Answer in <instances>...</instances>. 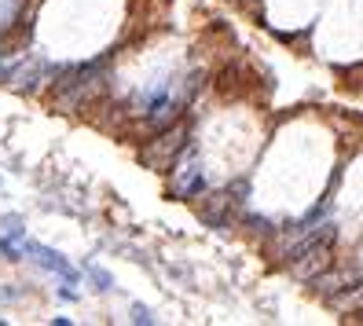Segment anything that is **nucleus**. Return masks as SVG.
I'll use <instances>...</instances> for the list:
<instances>
[{"mask_svg":"<svg viewBox=\"0 0 363 326\" xmlns=\"http://www.w3.org/2000/svg\"><path fill=\"white\" fill-rule=\"evenodd\" d=\"M4 231H8L11 238H18V242L26 238V227H23V220H18V216H4Z\"/></svg>","mask_w":363,"mask_h":326,"instance_id":"obj_6","label":"nucleus"},{"mask_svg":"<svg viewBox=\"0 0 363 326\" xmlns=\"http://www.w3.org/2000/svg\"><path fill=\"white\" fill-rule=\"evenodd\" d=\"M15 77V67H8L4 62V52H0V81H11Z\"/></svg>","mask_w":363,"mask_h":326,"instance_id":"obj_8","label":"nucleus"},{"mask_svg":"<svg viewBox=\"0 0 363 326\" xmlns=\"http://www.w3.org/2000/svg\"><path fill=\"white\" fill-rule=\"evenodd\" d=\"M89 275H92V282H96V290H103V293H106V290H114V279L106 275L103 268H96V264H92V268H89Z\"/></svg>","mask_w":363,"mask_h":326,"instance_id":"obj_5","label":"nucleus"},{"mask_svg":"<svg viewBox=\"0 0 363 326\" xmlns=\"http://www.w3.org/2000/svg\"><path fill=\"white\" fill-rule=\"evenodd\" d=\"M327 304H334V308H363V279H349L341 282V286H334V293H327Z\"/></svg>","mask_w":363,"mask_h":326,"instance_id":"obj_3","label":"nucleus"},{"mask_svg":"<svg viewBox=\"0 0 363 326\" xmlns=\"http://www.w3.org/2000/svg\"><path fill=\"white\" fill-rule=\"evenodd\" d=\"M169 191L177 194V198H199L206 191V176H202V165H177L169 172Z\"/></svg>","mask_w":363,"mask_h":326,"instance_id":"obj_2","label":"nucleus"},{"mask_svg":"<svg viewBox=\"0 0 363 326\" xmlns=\"http://www.w3.org/2000/svg\"><path fill=\"white\" fill-rule=\"evenodd\" d=\"M133 322H140V326H151L155 322V312L151 308H143V304H133V315H129Z\"/></svg>","mask_w":363,"mask_h":326,"instance_id":"obj_7","label":"nucleus"},{"mask_svg":"<svg viewBox=\"0 0 363 326\" xmlns=\"http://www.w3.org/2000/svg\"><path fill=\"white\" fill-rule=\"evenodd\" d=\"M242 224L257 235V238H268V235H275V224L268 220V216H257V213H242Z\"/></svg>","mask_w":363,"mask_h":326,"instance_id":"obj_4","label":"nucleus"},{"mask_svg":"<svg viewBox=\"0 0 363 326\" xmlns=\"http://www.w3.org/2000/svg\"><path fill=\"white\" fill-rule=\"evenodd\" d=\"M23 249L37 260V264L40 268H45V271H52V275H59L62 282H67V286H77V282H81V271L70 264V260L67 257H62L59 249H52V246H40V242H26V238H23Z\"/></svg>","mask_w":363,"mask_h":326,"instance_id":"obj_1","label":"nucleus"}]
</instances>
